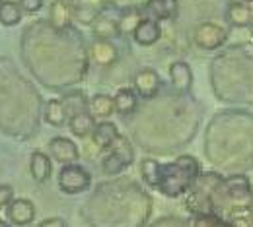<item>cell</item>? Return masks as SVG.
Returning <instances> with one entry per match:
<instances>
[{"mask_svg": "<svg viewBox=\"0 0 253 227\" xmlns=\"http://www.w3.org/2000/svg\"><path fill=\"white\" fill-rule=\"evenodd\" d=\"M201 177V165L193 156H179L177 160L160 167L158 191L168 198H177L193 189Z\"/></svg>", "mask_w": 253, "mask_h": 227, "instance_id": "6da1fadb", "label": "cell"}, {"mask_svg": "<svg viewBox=\"0 0 253 227\" xmlns=\"http://www.w3.org/2000/svg\"><path fill=\"white\" fill-rule=\"evenodd\" d=\"M57 185L64 195H80V193H86L90 189L92 175L82 165L68 163V165H63V169L59 171Z\"/></svg>", "mask_w": 253, "mask_h": 227, "instance_id": "7a4b0ae2", "label": "cell"}, {"mask_svg": "<svg viewBox=\"0 0 253 227\" xmlns=\"http://www.w3.org/2000/svg\"><path fill=\"white\" fill-rule=\"evenodd\" d=\"M132 162H134V150H132L130 142L125 136H119L115 140V144L109 148V154L103 158L101 169L105 175H117L123 169H126Z\"/></svg>", "mask_w": 253, "mask_h": 227, "instance_id": "3957f363", "label": "cell"}, {"mask_svg": "<svg viewBox=\"0 0 253 227\" xmlns=\"http://www.w3.org/2000/svg\"><path fill=\"white\" fill-rule=\"evenodd\" d=\"M228 39V32L222 28V26H216L212 22H205V24H199L193 32V41L199 49L203 51H214L222 47Z\"/></svg>", "mask_w": 253, "mask_h": 227, "instance_id": "277c9868", "label": "cell"}, {"mask_svg": "<svg viewBox=\"0 0 253 227\" xmlns=\"http://www.w3.org/2000/svg\"><path fill=\"white\" fill-rule=\"evenodd\" d=\"M6 218L14 227H28L35 220V206L30 198H14L6 208Z\"/></svg>", "mask_w": 253, "mask_h": 227, "instance_id": "5b68a950", "label": "cell"}, {"mask_svg": "<svg viewBox=\"0 0 253 227\" xmlns=\"http://www.w3.org/2000/svg\"><path fill=\"white\" fill-rule=\"evenodd\" d=\"M222 191L232 202H248L252 198V183L244 175H232L222 181Z\"/></svg>", "mask_w": 253, "mask_h": 227, "instance_id": "8992f818", "label": "cell"}, {"mask_svg": "<svg viewBox=\"0 0 253 227\" xmlns=\"http://www.w3.org/2000/svg\"><path fill=\"white\" fill-rule=\"evenodd\" d=\"M49 152L51 156L55 158V162L68 165V163H74L80 158V152H78V146L70 140V138H64V136H57L49 142Z\"/></svg>", "mask_w": 253, "mask_h": 227, "instance_id": "52a82bcc", "label": "cell"}, {"mask_svg": "<svg viewBox=\"0 0 253 227\" xmlns=\"http://www.w3.org/2000/svg\"><path fill=\"white\" fill-rule=\"evenodd\" d=\"M160 90V76L156 70L144 68L134 76V92L144 99L154 97Z\"/></svg>", "mask_w": 253, "mask_h": 227, "instance_id": "ba28073f", "label": "cell"}, {"mask_svg": "<svg viewBox=\"0 0 253 227\" xmlns=\"http://www.w3.org/2000/svg\"><path fill=\"white\" fill-rule=\"evenodd\" d=\"M119 129L115 123H109V121H103L99 125H95L94 132H92V142L97 150H109L115 140L119 138Z\"/></svg>", "mask_w": 253, "mask_h": 227, "instance_id": "9c48e42d", "label": "cell"}, {"mask_svg": "<svg viewBox=\"0 0 253 227\" xmlns=\"http://www.w3.org/2000/svg\"><path fill=\"white\" fill-rule=\"evenodd\" d=\"M132 37H134V41H136L138 45H142V47H150V45H154L160 37H162V28H160V24L156 22V20L144 18V20L136 26V30H134V33H132Z\"/></svg>", "mask_w": 253, "mask_h": 227, "instance_id": "30bf717a", "label": "cell"}, {"mask_svg": "<svg viewBox=\"0 0 253 227\" xmlns=\"http://www.w3.org/2000/svg\"><path fill=\"white\" fill-rule=\"evenodd\" d=\"M169 80L173 84V88L181 94H187L191 90V84H193V72L187 63L183 61H177L169 66Z\"/></svg>", "mask_w": 253, "mask_h": 227, "instance_id": "8fae6325", "label": "cell"}, {"mask_svg": "<svg viewBox=\"0 0 253 227\" xmlns=\"http://www.w3.org/2000/svg\"><path fill=\"white\" fill-rule=\"evenodd\" d=\"M30 171H32V177L37 181V183H45L49 177H51V158L45 156L43 152L35 150L30 158Z\"/></svg>", "mask_w": 253, "mask_h": 227, "instance_id": "7c38bea8", "label": "cell"}, {"mask_svg": "<svg viewBox=\"0 0 253 227\" xmlns=\"http://www.w3.org/2000/svg\"><path fill=\"white\" fill-rule=\"evenodd\" d=\"M146 12L150 14V20H169L177 14V0H148Z\"/></svg>", "mask_w": 253, "mask_h": 227, "instance_id": "4fadbf2b", "label": "cell"}, {"mask_svg": "<svg viewBox=\"0 0 253 227\" xmlns=\"http://www.w3.org/2000/svg\"><path fill=\"white\" fill-rule=\"evenodd\" d=\"M226 20L234 28H248L252 24V10L244 2H230L226 10Z\"/></svg>", "mask_w": 253, "mask_h": 227, "instance_id": "5bb4252c", "label": "cell"}, {"mask_svg": "<svg viewBox=\"0 0 253 227\" xmlns=\"http://www.w3.org/2000/svg\"><path fill=\"white\" fill-rule=\"evenodd\" d=\"M49 16H51V24L55 26V30L66 32V30L70 28V22H72V10H70V6H68L64 0L53 2Z\"/></svg>", "mask_w": 253, "mask_h": 227, "instance_id": "9a60e30c", "label": "cell"}, {"mask_svg": "<svg viewBox=\"0 0 253 227\" xmlns=\"http://www.w3.org/2000/svg\"><path fill=\"white\" fill-rule=\"evenodd\" d=\"M68 127L70 132L78 138H86L88 134H92L95 129V119L88 113V111H82V113H76L70 117L68 121Z\"/></svg>", "mask_w": 253, "mask_h": 227, "instance_id": "2e32d148", "label": "cell"}, {"mask_svg": "<svg viewBox=\"0 0 253 227\" xmlns=\"http://www.w3.org/2000/svg\"><path fill=\"white\" fill-rule=\"evenodd\" d=\"M90 55H92V59H94L99 66H109L117 61V49H115L111 43L103 41V39L95 41L94 45H92Z\"/></svg>", "mask_w": 253, "mask_h": 227, "instance_id": "e0dca14e", "label": "cell"}, {"mask_svg": "<svg viewBox=\"0 0 253 227\" xmlns=\"http://www.w3.org/2000/svg\"><path fill=\"white\" fill-rule=\"evenodd\" d=\"M92 26H94L95 35L101 37L103 41H107L109 37H113L115 33L119 32V16L113 18V16H107V14L99 12V16L95 18V22Z\"/></svg>", "mask_w": 253, "mask_h": 227, "instance_id": "ac0fdd59", "label": "cell"}, {"mask_svg": "<svg viewBox=\"0 0 253 227\" xmlns=\"http://www.w3.org/2000/svg\"><path fill=\"white\" fill-rule=\"evenodd\" d=\"M115 111V101L107 94H95L90 101V115L94 119H107Z\"/></svg>", "mask_w": 253, "mask_h": 227, "instance_id": "d6986e66", "label": "cell"}, {"mask_svg": "<svg viewBox=\"0 0 253 227\" xmlns=\"http://www.w3.org/2000/svg\"><path fill=\"white\" fill-rule=\"evenodd\" d=\"M66 109H64V103L61 99H49L45 103V121L51 125V127H57L61 129L66 123Z\"/></svg>", "mask_w": 253, "mask_h": 227, "instance_id": "ffe728a7", "label": "cell"}, {"mask_svg": "<svg viewBox=\"0 0 253 227\" xmlns=\"http://www.w3.org/2000/svg\"><path fill=\"white\" fill-rule=\"evenodd\" d=\"M115 101V111L119 115H130L134 109H136V92L130 90V88H123L117 92V96L113 97Z\"/></svg>", "mask_w": 253, "mask_h": 227, "instance_id": "44dd1931", "label": "cell"}, {"mask_svg": "<svg viewBox=\"0 0 253 227\" xmlns=\"http://www.w3.org/2000/svg\"><path fill=\"white\" fill-rule=\"evenodd\" d=\"M22 20V8L20 4L16 2H2L0 4V24L6 26V28H12V26H18Z\"/></svg>", "mask_w": 253, "mask_h": 227, "instance_id": "7402d4cb", "label": "cell"}, {"mask_svg": "<svg viewBox=\"0 0 253 227\" xmlns=\"http://www.w3.org/2000/svg\"><path fill=\"white\" fill-rule=\"evenodd\" d=\"M160 167L162 163H158L152 158H146L140 163V175L144 179V183L152 189H158V181H160Z\"/></svg>", "mask_w": 253, "mask_h": 227, "instance_id": "603a6c76", "label": "cell"}, {"mask_svg": "<svg viewBox=\"0 0 253 227\" xmlns=\"http://www.w3.org/2000/svg\"><path fill=\"white\" fill-rule=\"evenodd\" d=\"M144 18L140 16V12L136 8H128L119 16V32L121 33H134L136 26L142 22Z\"/></svg>", "mask_w": 253, "mask_h": 227, "instance_id": "cb8c5ba5", "label": "cell"}, {"mask_svg": "<svg viewBox=\"0 0 253 227\" xmlns=\"http://www.w3.org/2000/svg\"><path fill=\"white\" fill-rule=\"evenodd\" d=\"M63 103H64V109H66V113L72 109V115H76V113H82V111L86 109V105H88L86 97H84L80 92H74V94L66 96V97L63 99Z\"/></svg>", "mask_w": 253, "mask_h": 227, "instance_id": "d4e9b609", "label": "cell"}, {"mask_svg": "<svg viewBox=\"0 0 253 227\" xmlns=\"http://www.w3.org/2000/svg\"><path fill=\"white\" fill-rule=\"evenodd\" d=\"M224 222L216 214H197L191 227H220Z\"/></svg>", "mask_w": 253, "mask_h": 227, "instance_id": "484cf974", "label": "cell"}, {"mask_svg": "<svg viewBox=\"0 0 253 227\" xmlns=\"http://www.w3.org/2000/svg\"><path fill=\"white\" fill-rule=\"evenodd\" d=\"M12 200H14V187H10V185H0V210H2V208H8Z\"/></svg>", "mask_w": 253, "mask_h": 227, "instance_id": "4316f807", "label": "cell"}, {"mask_svg": "<svg viewBox=\"0 0 253 227\" xmlns=\"http://www.w3.org/2000/svg\"><path fill=\"white\" fill-rule=\"evenodd\" d=\"M20 8L24 12H30V14H35L43 8V0H20Z\"/></svg>", "mask_w": 253, "mask_h": 227, "instance_id": "83f0119b", "label": "cell"}, {"mask_svg": "<svg viewBox=\"0 0 253 227\" xmlns=\"http://www.w3.org/2000/svg\"><path fill=\"white\" fill-rule=\"evenodd\" d=\"M37 227H66V224H64V220L63 218H47L45 222H41Z\"/></svg>", "mask_w": 253, "mask_h": 227, "instance_id": "f1b7e54d", "label": "cell"}, {"mask_svg": "<svg viewBox=\"0 0 253 227\" xmlns=\"http://www.w3.org/2000/svg\"><path fill=\"white\" fill-rule=\"evenodd\" d=\"M0 227H14L10 222H4V220H0Z\"/></svg>", "mask_w": 253, "mask_h": 227, "instance_id": "f546056e", "label": "cell"}, {"mask_svg": "<svg viewBox=\"0 0 253 227\" xmlns=\"http://www.w3.org/2000/svg\"><path fill=\"white\" fill-rule=\"evenodd\" d=\"M0 4H2V0H0Z\"/></svg>", "mask_w": 253, "mask_h": 227, "instance_id": "4dcf8cb0", "label": "cell"}]
</instances>
